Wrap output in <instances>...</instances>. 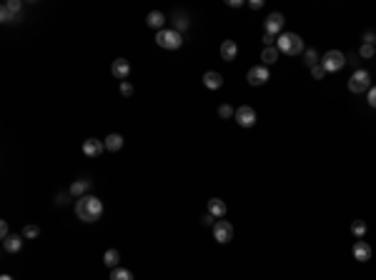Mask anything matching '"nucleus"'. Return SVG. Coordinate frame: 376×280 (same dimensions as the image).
I'll list each match as a JSON object with an SVG mask.
<instances>
[{"instance_id":"nucleus-5","label":"nucleus","mask_w":376,"mask_h":280,"mask_svg":"<svg viewBox=\"0 0 376 280\" xmlns=\"http://www.w3.org/2000/svg\"><path fill=\"white\" fill-rule=\"evenodd\" d=\"M346 65V55L341 53V50H328L324 58H321V68L326 70V73H336V70H341Z\"/></svg>"},{"instance_id":"nucleus-19","label":"nucleus","mask_w":376,"mask_h":280,"mask_svg":"<svg viewBox=\"0 0 376 280\" xmlns=\"http://www.w3.org/2000/svg\"><path fill=\"white\" fill-rule=\"evenodd\" d=\"M146 23H148L150 28H156V30H163V23H166V15H163V13H158V10H153V13H148V18H146Z\"/></svg>"},{"instance_id":"nucleus-18","label":"nucleus","mask_w":376,"mask_h":280,"mask_svg":"<svg viewBox=\"0 0 376 280\" xmlns=\"http://www.w3.org/2000/svg\"><path fill=\"white\" fill-rule=\"evenodd\" d=\"M3 248L8 253H18L23 248V238H20V235H8V238H3Z\"/></svg>"},{"instance_id":"nucleus-12","label":"nucleus","mask_w":376,"mask_h":280,"mask_svg":"<svg viewBox=\"0 0 376 280\" xmlns=\"http://www.w3.org/2000/svg\"><path fill=\"white\" fill-rule=\"evenodd\" d=\"M281 30H283V15L281 13H271L266 18V33L269 35H281Z\"/></svg>"},{"instance_id":"nucleus-16","label":"nucleus","mask_w":376,"mask_h":280,"mask_svg":"<svg viewBox=\"0 0 376 280\" xmlns=\"http://www.w3.org/2000/svg\"><path fill=\"white\" fill-rule=\"evenodd\" d=\"M208 215H213V218H224L226 215V203L221 198H211L208 200Z\"/></svg>"},{"instance_id":"nucleus-30","label":"nucleus","mask_w":376,"mask_h":280,"mask_svg":"<svg viewBox=\"0 0 376 280\" xmlns=\"http://www.w3.org/2000/svg\"><path fill=\"white\" fill-rule=\"evenodd\" d=\"M311 75H314V78H316V80H321V78H324V75H326V70H324V68H321V63H319V65H314V68H311Z\"/></svg>"},{"instance_id":"nucleus-2","label":"nucleus","mask_w":376,"mask_h":280,"mask_svg":"<svg viewBox=\"0 0 376 280\" xmlns=\"http://www.w3.org/2000/svg\"><path fill=\"white\" fill-rule=\"evenodd\" d=\"M276 48H278V53H283V55H301V53H306L303 40H301L296 33H281V35L276 38Z\"/></svg>"},{"instance_id":"nucleus-36","label":"nucleus","mask_w":376,"mask_h":280,"mask_svg":"<svg viewBox=\"0 0 376 280\" xmlns=\"http://www.w3.org/2000/svg\"><path fill=\"white\" fill-rule=\"evenodd\" d=\"M0 280H13L10 275H0Z\"/></svg>"},{"instance_id":"nucleus-26","label":"nucleus","mask_w":376,"mask_h":280,"mask_svg":"<svg viewBox=\"0 0 376 280\" xmlns=\"http://www.w3.org/2000/svg\"><path fill=\"white\" fill-rule=\"evenodd\" d=\"M218 115L224 118V120H228V118H233V115H236V110H233L231 105H221V108H218Z\"/></svg>"},{"instance_id":"nucleus-27","label":"nucleus","mask_w":376,"mask_h":280,"mask_svg":"<svg viewBox=\"0 0 376 280\" xmlns=\"http://www.w3.org/2000/svg\"><path fill=\"white\" fill-rule=\"evenodd\" d=\"M40 235V228L38 225H25L23 228V238H38Z\"/></svg>"},{"instance_id":"nucleus-24","label":"nucleus","mask_w":376,"mask_h":280,"mask_svg":"<svg viewBox=\"0 0 376 280\" xmlns=\"http://www.w3.org/2000/svg\"><path fill=\"white\" fill-rule=\"evenodd\" d=\"M351 233L356 235V238H364V235H366V223L364 220H353L351 223Z\"/></svg>"},{"instance_id":"nucleus-35","label":"nucleus","mask_w":376,"mask_h":280,"mask_svg":"<svg viewBox=\"0 0 376 280\" xmlns=\"http://www.w3.org/2000/svg\"><path fill=\"white\" fill-rule=\"evenodd\" d=\"M203 223H206V225H216V223H213V215H206V218H203Z\"/></svg>"},{"instance_id":"nucleus-15","label":"nucleus","mask_w":376,"mask_h":280,"mask_svg":"<svg viewBox=\"0 0 376 280\" xmlns=\"http://www.w3.org/2000/svg\"><path fill=\"white\" fill-rule=\"evenodd\" d=\"M88 190H91V180H88V178H80V180H75V183L71 185V195H73V198H83V195H88Z\"/></svg>"},{"instance_id":"nucleus-20","label":"nucleus","mask_w":376,"mask_h":280,"mask_svg":"<svg viewBox=\"0 0 376 280\" xmlns=\"http://www.w3.org/2000/svg\"><path fill=\"white\" fill-rule=\"evenodd\" d=\"M278 55H281V53H278V48H276V45H274V48H263V53H261L263 65H266V68H269V65H274V63L278 60Z\"/></svg>"},{"instance_id":"nucleus-31","label":"nucleus","mask_w":376,"mask_h":280,"mask_svg":"<svg viewBox=\"0 0 376 280\" xmlns=\"http://www.w3.org/2000/svg\"><path fill=\"white\" fill-rule=\"evenodd\" d=\"M366 100H369V105H371V108H376V88H371V90H369V98H366Z\"/></svg>"},{"instance_id":"nucleus-32","label":"nucleus","mask_w":376,"mask_h":280,"mask_svg":"<svg viewBox=\"0 0 376 280\" xmlns=\"http://www.w3.org/2000/svg\"><path fill=\"white\" fill-rule=\"evenodd\" d=\"M8 235H10V230H8V223L3 220L0 223V238H8Z\"/></svg>"},{"instance_id":"nucleus-25","label":"nucleus","mask_w":376,"mask_h":280,"mask_svg":"<svg viewBox=\"0 0 376 280\" xmlns=\"http://www.w3.org/2000/svg\"><path fill=\"white\" fill-rule=\"evenodd\" d=\"M303 60H306L308 68H314V65H319V63H321L319 55H316V50H306V53H303Z\"/></svg>"},{"instance_id":"nucleus-9","label":"nucleus","mask_w":376,"mask_h":280,"mask_svg":"<svg viewBox=\"0 0 376 280\" xmlns=\"http://www.w3.org/2000/svg\"><path fill=\"white\" fill-rule=\"evenodd\" d=\"M269 68L266 65H253L249 73H246V80L251 83V85H263V83H269Z\"/></svg>"},{"instance_id":"nucleus-28","label":"nucleus","mask_w":376,"mask_h":280,"mask_svg":"<svg viewBox=\"0 0 376 280\" xmlns=\"http://www.w3.org/2000/svg\"><path fill=\"white\" fill-rule=\"evenodd\" d=\"M359 55H361V58H374V55H376V48H374V45H366V43H364V45L359 48Z\"/></svg>"},{"instance_id":"nucleus-7","label":"nucleus","mask_w":376,"mask_h":280,"mask_svg":"<svg viewBox=\"0 0 376 280\" xmlns=\"http://www.w3.org/2000/svg\"><path fill=\"white\" fill-rule=\"evenodd\" d=\"M233 118H236V123H238L241 128H253V125H256V110H253L251 105H241Z\"/></svg>"},{"instance_id":"nucleus-23","label":"nucleus","mask_w":376,"mask_h":280,"mask_svg":"<svg viewBox=\"0 0 376 280\" xmlns=\"http://www.w3.org/2000/svg\"><path fill=\"white\" fill-rule=\"evenodd\" d=\"M110 280H136V278L128 268H116V270H110Z\"/></svg>"},{"instance_id":"nucleus-11","label":"nucleus","mask_w":376,"mask_h":280,"mask_svg":"<svg viewBox=\"0 0 376 280\" xmlns=\"http://www.w3.org/2000/svg\"><path fill=\"white\" fill-rule=\"evenodd\" d=\"M110 73H113L118 80H125L130 75V63L125 58H116L113 60V65H110Z\"/></svg>"},{"instance_id":"nucleus-6","label":"nucleus","mask_w":376,"mask_h":280,"mask_svg":"<svg viewBox=\"0 0 376 280\" xmlns=\"http://www.w3.org/2000/svg\"><path fill=\"white\" fill-rule=\"evenodd\" d=\"M213 238H216V243H221V245L231 243V240H233V225H231L228 220H216V225H213Z\"/></svg>"},{"instance_id":"nucleus-17","label":"nucleus","mask_w":376,"mask_h":280,"mask_svg":"<svg viewBox=\"0 0 376 280\" xmlns=\"http://www.w3.org/2000/svg\"><path fill=\"white\" fill-rule=\"evenodd\" d=\"M203 85H206V88H211V90H218L221 88V85H224V78H221V73H206L203 75Z\"/></svg>"},{"instance_id":"nucleus-3","label":"nucleus","mask_w":376,"mask_h":280,"mask_svg":"<svg viewBox=\"0 0 376 280\" xmlns=\"http://www.w3.org/2000/svg\"><path fill=\"white\" fill-rule=\"evenodd\" d=\"M349 90L351 93H369L371 90V73L369 70H353V75L349 78Z\"/></svg>"},{"instance_id":"nucleus-1","label":"nucleus","mask_w":376,"mask_h":280,"mask_svg":"<svg viewBox=\"0 0 376 280\" xmlns=\"http://www.w3.org/2000/svg\"><path fill=\"white\" fill-rule=\"evenodd\" d=\"M75 215L83 223H96L103 215V200L96 195H83L75 200Z\"/></svg>"},{"instance_id":"nucleus-8","label":"nucleus","mask_w":376,"mask_h":280,"mask_svg":"<svg viewBox=\"0 0 376 280\" xmlns=\"http://www.w3.org/2000/svg\"><path fill=\"white\" fill-rule=\"evenodd\" d=\"M20 0H8V3L0 8V20L3 23H13V20H18V15H20Z\"/></svg>"},{"instance_id":"nucleus-21","label":"nucleus","mask_w":376,"mask_h":280,"mask_svg":"<svg viewBox=\"0 0 376 280\" xmlns=\"http://www.w3.org/2000/svg\"><path fill=\"white\" fill-rule=\"evenodd\" d=\"M103 143H105V150H110V153H116V150H121V148H123V138H121L118 133H110V135H108Z\"/></svg>"},{"instance_id":"nucleus-14","label":"nucleus","mask_w":376,"mask_h":280,"mask_svg":"<svg viewBox=\"0 0 376 280\" xmlns=\"http://www.w3.org/2000/svg\"><path fill=\"white\" fill-rule=\"evenodd\" d=\"M236 55H238V45H236V40H224V43H221V58H224L226 63L236 60Z\"/></svg>"},{"instance_id":"nucleus-10","label":"nucleus","mask_w":376,"mask_h":280,"mask_svg":"<svg viewBox=\"0 0 376 280\" xmlns=\"http://www.w3.org/2000/svg\"><path fill=\"white\" fill-rule=\"evenodd\" d=\"M105 150V143L103 140H96V138H88L85 143H83V153L88 155V158H98L100 153Z\"/></svg>"},{"instance_id":"nucleus-13","label":"nucleus","mask_w":376,"mask_h":280,"mask_svg":"<svg viewBox=\"0 0 376 280\" xmlns=\"http://www.w3.org/2000/svg\"><path fill=\"white\" fill-rule=\"evenodd\" d=\"M353 258H356L359 263H366V260H371V245L366 243V240H356V245H353Z\"/></svg>"},{"instance_id":"nucleus-4","label":"nucleus","mask_w":376,"mask_h":280,"mask_svg":"<svg viewBox=\"0 0 376 280\" xmlns=\"http://www.w3.org/2000/svg\"><path fill=\"white\" fill-rule=\"evenodd\" d=\"M156 43H158L161 48H166V50H178L181 43H183V38H181V33L175 30V28L173 30H166L163 28V30L156 33Z\"/></svg>"},{"instance_id":"nucleus-33","label":"nucleus","mask_w":376,"mask_h":280,"mask_svg":"<svg viewBox=\"0 0 376 280\" xmlns=\"http://www.w3.org/2000/svg\"><path fill=\"white\" fill-rule=\"evenodd\" d=\"M364 43H366V45H374V43H376V35H374V33H366V35H364Z\"/></svg>"},{"instance_id":"nucleus-34","label":"nucleus","mask_w":376,"mask_h":280,"mask_svg":"<svg viewBox=\"0 0 376 280\" xmlns=\"http://www.w3.org/2000/svg\"><path fill=\"white\" fill-rule=\"evenodd\" d=\"M249 8H251V10H258V8H263V0H251V3H249Z\"/></svg>"},{"instance_id":"nucleus-22","label":"nucleus","mask_w":376,"mask_h":280,"mask_svg":"<svg viewBox=\"0 0 376 280\" xmlns=\"http://www.w3.org/2000/svg\"><path fill=\"white\" fill-rule=\"evenodd\" d=\"M118 260H121L118 250H113V248H110V250H105V255H103V263H105L110 270H116V268H118Z\"/></svg>"},{"instance_id":"nucleus-29","label":"nucleus","mask_w":376,"mask_h":280,"mask_svg":"<svg viewBox=\"0 0 376 280\" xmlns=\"http://www.w3.org/2000/svg\"><path fill=\"white\" fill-rule=\"evenodd\" d=\"M121 95H123V98H130V95H133V85H130L128 80L121 83Z\"/></svg>"}]
</instances>
